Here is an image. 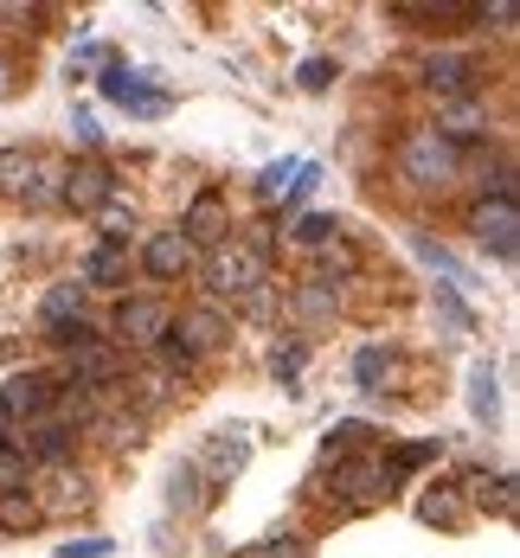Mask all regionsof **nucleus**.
Masks as SVG:
<instances>
[{
  "instance_id": "21",
  "label": "nucleus",
  "mask_w": 520,
  "mask_h": 558,
  "mask_svg": "<svg viewBox=\"0 0 520 558\" xmlns=\"http://www.w3.org/2000/svg\"><path fill=\"white\" fill-rule=\"evenodd\" d=\"M77 315H84V282H58V289H46V302H39V328L77 322Z\"/></svg>"
},
{
  "instance_id": "24",
  "label": "nucleus",
  "mask_w": 520,
  "mask_h": 558,
  "mask_svg": "<svg viewBox=\"0 0 520 558\" xmlns=\"http://www.w3.org/2000/svg\"><path fill=\"white\" fill-rule=\"evenodd\" d=\"M295 180H302V161H277V168H264V180H257V199H264V206H277L283 193H295Z\"/></svg>"
},
{
  "instance_id": "32",
  "label": "nucleus",
  "mask_w": 520,
  "mask_h": 558,
  "mask_svg": "<svg viewBox=\"0 0 520 558\" xmlns=\"http://www.w3.org/2000/svg\"><path fill=\"white\" fill-rule=\"evenodd\" d=\"M469 20H482V26H495V33H515V7L508 0H482V7H469Z\"/></svg>"
},
{
  "instance_id": "2",
  "label": "nucleus",
  "mask_w": 520,
  "mask_h": 558,
  "mask_svg": "<svg viewBox=\"0 0 520 558\" xmlns=\"http://www.w3.org/2000/svg\"><path fill=\"white\" fill-rule=\"evenodd\" d=\"M399 180L404 186H418V193H444V186H457L462 180V148L437 129V122H424V129H404L399 142Z\"/></svg>"
},
{
  "instance_id": "37",
  "label": "nucleus",
  "mask_w": 520,
  "mask_h": 558,
  "mask_svg": "<svg viewBox=\"0 0 520 558\" xmlns=\"http://www.w3.org/2000/svg\"><path fill=\"white\" fill-rule=\"evenodd\" d=\"M13 84H20V64H13V52H0V97H13Z\"/></svg>"
},
{
  "instance_id": "10",
  "label": "nucleus",
  "mask_w": 520,
  "mask_h": 558,
  "mask_svg": "<svg viewBox=\"0 0 520 558\" xmlns=\"http://www.w3.org/2000/svg\"><path fill=\"white\" fill-rule=\"evenodd\" d=\"M168 335H173V347H180V353L206 360V353H219V347L231 340V322L219 315V308H213V302H206V308H186V315L173 322Z\"/></svg>"
},
{
  "instance_id": "31",
  "label": "nucleus",
  "mask_w": 520,
  "mask_h": 558,
  "mask_svg": "<svg viewBox=\"0 0 520 558\" xmlns=\"http://www.w3.org/2000/svg\"><path fill=\"white\" fill-rule=\"evenodd\" d=\"M199 501H206V482H199L193 462H180L173 469V507H199Z\"/></svg>"
},
{
  "instance_id": "8",
  "label": "nucleus",
  "mask_w": 520,
  "mask_h": 558,
  "mask_svg": "<svg viewBox=\"0 0 520 558\" xmlns=\"http://www.w3.org/2000/svg\"><path fill=\"white\" fill-rule=\"evenodd\" d=\"M386 488H392V469H379L373 456H347L335 469V501L341 507H373L386 501Z\"/></svg>"
},
{
  "instance_id": "23",
  "label": "nucleus",
  "mask_w": 520,
  "mask_h": 558,
  "mask_svg": "<svg viewBox=\"0 0 520 558\" xmlns=\"http://www.w3.org/2000/svg\"><path fill=\"white\" fill-rule=\"evenodd\" d=\"M39 526V507L26 488H13V495H0V533H33Z\"/></svg>"
},
{
  "instance_id": "36",
  "label": "nucleus",
  "mask_w": 520,
  "mask_h": 558,
  "mask_svg": "<svg viewBox=\"0 0 520 558\" xmlns=\"http://www.w3.org/2000/svg\"><path fill=\"white\" fill-rule=\"evenodd\" d=\"M270 373H277V379H295V373H302V347H277V353H270Z\"/></svg>"
},
{
  "instance_id": "1",
  "label": "nucleus",
  "mask_w": 520,
  "mask_h": 558,
  "mask_svg": "<svg viewBox=\"0 0 520 558\" xmlns=\"http://www.w3.org/2000/svg\"><path fill=\"white\" fill-rule=\"evenodd\" d=\"M199 277H206L213 295L251 302L270 282V244L264 238H219L213 251H199Z\"/></svg>"
},
{
  "instance_id": "15",
  "label": "nucleus",
  "mask_w": 520,
  "mask_h": 558,
  "mask_svg": "<svg viewBox=\"0 0 520 558\" xmlns=\"http://www.w3.org/2000/svg\"><path fill=\"white\" fill-rule=\"evenodd\" d=\"M457 488H462V501L495 507L501 520H515V507H520V495H515V475H488V469H469V475H462Z\"/></svg>"
},
{
  "instance_id": "22",
  "label": "nucleus",
  "mask_w": 520,
  "mask_h": 558,
  "mask_svg": "<svg viewBox=\"0 0 520 558\" xmlns=\"http://www.w3.org/2000/svg\"><path fill=\"white\" fill-rule=\"evenodd\" d=\"M33 161H39L33 148H0V193H7V199H20V193H26Z\"/></svg>"
},
{
  "instance_id": "11",
  "label": "nucleus",
  "mask_w": 520,
  "mask_h": 558,
  "mask_svg": "<svg viewBox=\"0 0 520 558\" xmlns=\"http://www.w3.org/2000/svg\"><path fill=\"white\" fill-rule=\"evenodd\" d=\"M26 495L39 507V520H46V513H77V507L90 501V482L71 462H58V469H39V488H26Z\"/></svg>"
},
{
  "instance_id": "28",
  "label": "nucleus",
  "mask_w": 520,
  "mask_h": 558,
  "mask_svg": "<svg viewBox=\"0 0 520 558\" xmlns=\"http://www.w3.org/2000/svg\"><path fill=\"white\" fill-rule=\"evenodd\" d=\"M26 482H33V462L20 456V444H0V495H13Z\"/></svg>"
},
{
  "instance_id": "3",
  "label": "nucleus",
  "mask_w": 520,
  "mask_h": 558,
  "mask_svg": "<svg viewBox=\"0 0 520 558\" xmlns=\"http://www.w3.org/2000/svg\"><path fill=\"white\" fill-rule=\"evenodd\" d=\"M168 328H173V308L161 295H122L104 340H116V347H161Z\"/></svg>"
},
{
  "instance_id": "38",
  "label": "nucleus",
  "mask_w": 520,
  "mask_h": 558,
  "mask_svg": "<svg viewBox=\"0 0 520 558\" xmlns=\"http://www.w3.org/2000/svg\"><path fill=\"white\" fill-rule=\"evenodd\" d=\"M71 129H77V142H84V148H97V135H104V129H97L90 116H71Z\"/></svg>"
},
{
  "instance_id": "20",
  "label": "nucleus",
  "mask_w": 520,
  "mask_h": 558,
  "mask_svg": "<svg viewBox=\"0 0 520 558\" xmlns=\"http://www.w3.org/2000/svg\"><path fill=\"white\" fill-rule=\"evenodd\" d=\"M90 225L104 231V244H129V231H135V199H129V193L116 186L110 199H104V206L90 213Z\"/></svg>"
},
{
  "instance_id": "30",
  "label": "nucleus",
  "mask_w": 520,
  "mask_h": 558,
  "mask_svg": "<svg viewBox=\"0 0 520 558\" xmlns=\"http://www.w3.org/2000/svg\"><path fill=\"white\" fill-rule=\"evenodd\" d=\"M90 430H104V444H110V449H129V444H142V417H97Z\"/></svg>"
},
{
  "instance_id": "13",
  "label": "nucleus",
  "mask_w": 520,
  "mask_h": 558,
  "mask_svg": "<svg viewBox=\"0 0 520 558\" xmlns=\"http://www.w3.org/2000/svg\"><path fill=\"white\" fill-rule=\"evenodd\" d=\"M104 97L122 104V110H135V116L168 110V90H148V71H129V64H104Z\"/></svg>"
},
{
  "instance_id": "34",
  "label": "nucleus",
  "mask_w": 520,
  "mask_h": 558,
  "mask_svg": "<svg viewBox=\"0 0 520 558\" xmlns=\"http://www.w3.org/2000/svg\"><path fill=\"white\" fill-rule=\"evenodd\" d=\"M295 84H302V90H328V84H335V58H302Z\"/></svg>"
},
{
  "instance_id": "6",
  "label": "nucleus",
  "mask_w": 520,
  "mask_h": 558,
  "mask_svg": "<svg viewBox=\"0 0 520 558\" xmlns=\"http://www.w3.org/2000/svg\"><path fill=\"white\" fill-rule=\"evenodd\" d=\"M142 270H148V277H161V282L193 277V270H199V244H193L180 225H168V231H155V238L142 244Z\"/></svg>"
},
{
  "instance_id": "25",
  "label": "nucleus",
  "mask_w": 520,
  "mask_h": 558,
  "mask_svg": "<svg viewBox=\"0 0 520 558\" xmlns=\"http://www.w3.org/2000/svg\"><path fill=\"white\" fill-rule=\"evenodd\" d=\"M289 308H295L302 322H322V315H335V289H328V282H302Z\"/></svg>"
},
{
  "instance_id": "14",
  "label": "nucleus",
  "mask_w": 520,
  "mask_h": 558,
  "mask_svg": "<svg viewBox=\"0 0 520 558\" xmlns=\"http://www.w3.org/2000/svg\"><path fill=\"white\" fill-rule=\"evenodd\" d=\"M251 462V430H219L213 444L193 456V469H199V482H231L238 469Z\"/></svg>"
},
{
  "instance_id": "33",
  "label": "nucleus",
  "mask_w": 520,
  "mask_h": 558,
  "mask_svg": "<svg viewBox=\"0 0 520 558\" xmlns=\"http://www.w3.org/2000/svg\"><path fill=\"white\" fill-rule=\"evenodd\" d=\"M46 340H52V347H64V353H71V347H84V340H97V328H90V322L77 315V322H58V328H46Z\"/></svg>"
},
{
  "instance_id": "4",
  "label": "nucleus",
  "mask_w": 520,
  "mask_h": 558,
  "mask_svg": "<svg viewBox=\"0 0 520 558\" xmlns=\"http://www.w3.org/2000/svg\"><path fill=\"white\" fill-rule=\"evenodd\" d=\"M469 231H475V244H482V251H495L501 264H515V251H520V206H515V193H488V199L469 213Z\"/></svg>"
},
{
  "instance_id": "27",
  "label": "nucleus",
  "mask_w": 520,
  "mask_h": 558,
  "mask_svg": "<svg viewBox=\"0 0 520 558\" xmlns=\"http://www.w3.org/2000/svg\"><path fill=\"white\" fill-rule=\"evenodd\" d=\"M353 270H360V251L335 238V244L322 251V277H315V282H328V289H335V277H353Z\"/></svg>"
},
{
  "instance_id": "16",
  "label": "nucleus",
  "mask_w": 520,
  "mask_h": 558,
  "mask_svg": "<svg viewBox=\"0 0 520 558\" xmlns=\"http://www.w3.org/2000/svg\"><path fill=\"white\" fill-rule=\"evenodd\" d=\"M129 282V244H90V257H84V289H122Z\"/></svg>"
},
{
  "instance_id": "17",
  "label": "nucleus",
  "mask_w": 520,
  "mask_h": 558,
  "mask_svg": "<svg viewBox=\"0 0 520 558\" xmlns=\"http://www.w3.org/2000/svg\"><path fill=\"white\" fill-rule=\"evenodd\" d=\"M180 231H186L193 244H206V238L219 244V238L231 231V225H226V199H219V193H199V199L186 206V219H180Z\"/></svg>"
},
{
  "instance_id": "26",
  "label": "nucleus",
  "mask_w": 520,
  "mask_h": 558,
  "mask_svg": "<svg viewBox=\"0 0 520 558\" xmlns=\"http://www.w3.org/2000/svg\"><path fill=\"white\" fill-rule=\"evenodd\" d=\"M335 238H341V225L328 219V213H309V219L295 225V244H302V251H328Z\"/></svg>"
},
{
  "instance_id": "7",
  "label": "nucleus",
  "mask_w": 520,
  "mask_h": 558,
  "mask_svg": "<svg viewBox=\"0 0 520 558\" xmlns=\"http://www.w3.org/2000/svg\"><path fill=\"white\" fill-rule=\"evenodd\" d=\"M418 77H424V90L437 97V104H457V97H475V77H482V64L469 52H431L418 64Z\"/></svg>"
},
{
  "instance_id": "19",
  "label": "nucleus",
  "mask_w": 520,
  "mask_h": 558,
  "mask_svg": "<svg viewBox=\"0 0 520 558\" xmlns=\"http://www.w3.org/2000/svg\"><path fill=\"white\" fill-rule=\"evenodd\" d=\"M58 186H64V161H33V180H26V193H20V206L26 213H52L58 206Z\"/></svg>"
},
{
  "instance_id": "18",
  "label": "nucleus",
  "mask_w": 520,
  "mask_h": 558,
  "mask_svg": "<svg viewBox=\"0 0 520 558\" xmlns=\"http://www.w3.org/2000/svg\"><path fill=\"white\" fill-rule=\"evenodd\" d=\"M418 520H424V526H462V520H469V501H462V488H457V482H444V488L418 495Z\"/></svg>"
},
{
  "instance_id": "9",
  "label": "nucleus",
  "mask_w": 520,
  "mask_h": 558,
  "mask_svg": "<svg viewBox=\"0 0 520 558\" xmlns=\"http://www.w3.org/2000/svg\"><path fill=\"white\" fill-rule=\"evenodd\" d=\"M52 391H58V379H46V373H13V379L0 386V404H7V417H13V430L39 424V417L52 411Z\"/></svg>"
},
{
  "instance_id": "5",
  "label": "nucleus",
  "mask_w": 520,
  "mask_h": 558,
  "mask_svg": "<svg viewBox=\"0 0 520 558\" xmlns=\"http://www.w3.org/2000/svg\"><path fill=\"white\" fill-rule=\"evenodd\" d=\"M110 193H116V173L104 168L97 155H90V161H64V186H58V206H64V213H84V219H90Z\"/></svg>"
},
{
  "instance_id": "12",
  "label": "nucleus",
  "mask_w": 520,
  "mask_h": 558,
  "mask_svg": "<svg viewBox=\"0 0 520 558\" xmlns=\"http://www.w3.org/2000/svg\"><path fill=\"white\" fill-rule=\"evenodd\" d=\"M64 386H84V391L122 386V353H116L104 335L84 340V347H71V379H64Z\"/></svg>"
},
{
  "instance_id": "35",
  "label": "nucleus",
  "mask_w": 520,
  "mask_h": 558,
  "mask_svg": "<svg viewBox=\"0 0 520 558\" xmlns=\"http://www.w3.org/2000/svg\"><path fill=\"white\" fill-rule=\"evenodd\" d=\"M475 411H482V417L495 411V366H488V360L475 366Z\"/></svg>"
},
{
  "instance_id": "29",
  "label": "nucleus",
  "mask_w": 520,
  "mask_h": 558,
  "mask_svg": "<svg viewBox=\"0 0 520 558\" xmlns=\"http://www.w3.org/2000/svg\"><path fill=\"white\" fill-rule=\"evenodd\" d=\"M386 373H392V360H386L379 347H360V360H353V379H360L366 391H379V386H386Z\"/></svg>"
}]
</instances>
